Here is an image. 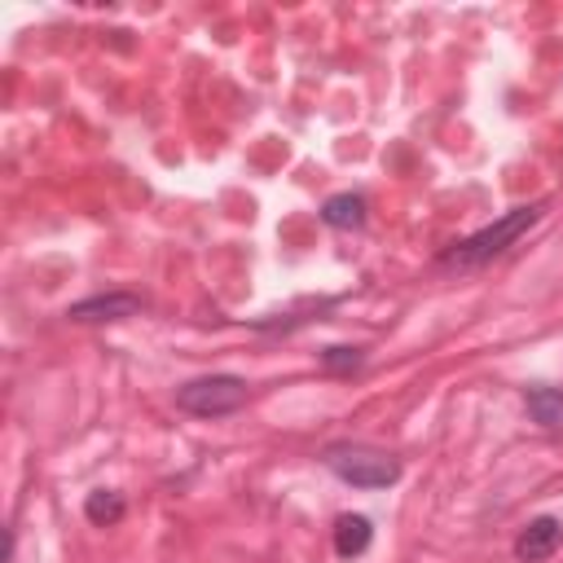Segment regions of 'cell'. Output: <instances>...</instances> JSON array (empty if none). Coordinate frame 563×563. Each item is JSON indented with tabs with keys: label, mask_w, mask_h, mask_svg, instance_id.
Listing matches in <instances>:
<instances>
[{
	"label": "cell",
	"mask_w": 563,
	"mask_h": 563,
	"mask_svg": "<svg viewBox=\"0 0 563 563\" xmlns=\"http://www.w3.org/2000/svg\"><path fill=\"white\" fill-rule=\"evenodd\" d=\"M523 400H528L532 422H541L545 431L563 435V387H528Z\"/></svg>",
	"instance_id": "obj_7"
},
{
	"label": "cell",
	"mask_w": 563,
	"mask_h": 563,
	"mask_svg": "<svg viewBox=\"0 0 563 563\" xmlns=\"http://www.w3.org/2000/svg\"><path fill=\"white\" fill-rule=\"evenodd\" d=\"M145 308L141 295H128V290H110V295H88L79 303L66 308L70 321H123V317H136Z\"/></svg>",
	"instance_id": "obj_4"
},
{
	"label": "cell",
	"mask_w": 563,
	"mask_h": 563,
	"mask_svg": "<svg viewBox=\"0 0 563 563\" xmlns=\"http://www.w3.org/2000/svg\"><path fill=\"white\" fill-rule=\"evenodd\" d=\"M361 361H365L361 347H325V352H321V365H325L330 374H352V369H361Z\"/></svg>",
	"instance_id": "obj_10"
},
{
	"label": "cell",
	"mask_w": 563,
	"mask_h": 563,
	"mask_svg": "<svg viewBox=\"0 0 563 563\" xmlns=\"http://www.w3.org/2000/svg\"><path fill=\"white\" fill-rule=\"evenodd\" d=\"M369 541H374V523H369L365 515H339V519H334V554H339V559L365 554Z\"/></svg>",
	"instance_id": "obj_6"
},
{
	"label": "cell",
	"mask_w": 563,
	"mask_h": 563,
	"mask_svg": "<svg viewBox=\"0 0 563 563\" xmlns=\"http://www.w3.org/2000/svg\"><path fill=\"white\" fill-rule=\"evenodd\" d=\"M321 462L352 488H387L400 479V462L374 444H330Z\"/></svg>",
	"instance_id": "obj_2"
},
{
	"label": "cell",
	"mask_w": 563,
	"mask_h": 563,
	"mask_svg": "<svg viewBox=\"0 0 563 563\" xmlns=\"http://www.w3.org/2000/svg\"><path fill=\"white\" fill-rule=\"evenodd\" d=\"M123 497L114 493V488H97V493H88V501H84V515H88V523H97V528H110V523H119L123 519Z\"/></svg>",
	"instance_id": "obj_9"
},
{
	"label": "cell",
	"mask_w": 563,
	"mask_h": 563,
	"mask_svg": "<svg viewBox=\"0 0 563 563\" xmlns=\"http://www.w3.org/2000/svg\"><path fill=\"white\" fill-rule=\"evenodd\" d=\"M321 220L330 229H361L365 224V198L361 194H334V198H325Z\"/></svg>",
	"instance_id": "obj_8"
},
{
	"label": "cell",
	"mask_w": 563,
	"mask_h": 563,
	"mask_svg": "<svg viewBox=\"0 0 563 563\" xmlns=\"http://www.w3.org/2000/svg\"><path fill=\"white\" fill-rule=\"evenodd\" d=\"M537 220H541V202H532V207H515V211H506L501 220L484 224L479 233L453 242V246L440 255V264H444V268H479V264H488L493 255H501L506 246H515Z\"/></svg>",
	"instance_id": "obj_1"
},
{
	"label": "cell",
	"mask_w": 563,
	"mask_h": 563,
	"mask_svg": "<svg viewBox=\"0 0 563 563\" xmlns=\"http://www.w3.org/2000/svg\"><path fill=\"white\" fill-rule=\"evenodd\" d=\"M559 541H563V523H559L554 515H541V519H532V523L519 532L515 559H519V563H541V559H550V554L559 550Z\"/></svg>",
	"instance_id": "obj_5"
},
{
	"label": "cell",
	"mask_w": 563,
	"mask_h": 563,
	"mask_svg": "<svg viewBox=\"0 0 563 563\" xmlns=\"http://www.w3.org/2000/svg\"><path fill=\"white\" fill-rule=\"evenodd\" d=\"M176 405L194 418H224L246 405V383L238 374H207L176 387Z\"/></svg>",
	"instance_id": "obj_3"
}]
</instances>
